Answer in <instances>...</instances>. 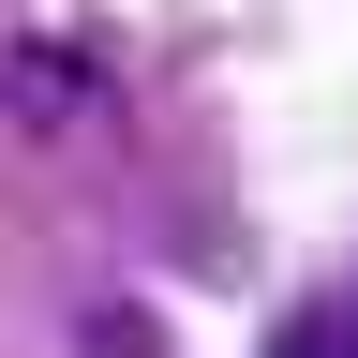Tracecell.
Segmentation results:
<instances>
[{
    "label": "cell",
    "mask_w": 358,
    "mask_h": 358,
    "mask_svg": "<svg viewBox=\"0 0 358 358\" xmlns=\"http://www.w3.org/2000/svg\"><path fill=\"white\" fill-rule=\"evenodd\" d=\"M268 358H358V329L343 313H299V329H268Z\"/></svg>",
    "instance_id": "6da1fadb"
},
{
    "label": "cell",
    "mask_w": 358,
    "mask_h": 358,
    "mask_svg": "<svg viewBox=\"0 0 358 358\" xmlns=\"http://www.w3.org/2000/svg\"><path fill=\"white\" fill-rule=\"evenodd\" d=\"M90 358H150V329H134V313L105 299V313H90Z\"/></svg>",
    "instance_id": "7a4b0ae2"
}]
</instances>
